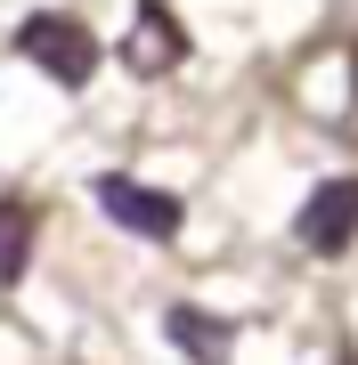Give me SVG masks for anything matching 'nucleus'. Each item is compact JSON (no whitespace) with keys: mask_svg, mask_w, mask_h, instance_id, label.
Returning a JSON list of instances; mask_svg holds the SVG:
<instances>
[{"mask_svg":"<svg viewBox=\"0 0 358 365\" xmlns=\"http://www.w3.org/2000/svg\"><path fill=\"white\" fill-rule=\"evenodd\" d=\"M90 195H98V211H106L114 227H131L139 244H179V227H187V203L163 195V187H146V179H131V170H98Z\"/></svg>","mask_w":358,"mask_h":365,"instance_id":"f03ea898","label":"nucleus"},{"mask_svg":"<svg viewBox=\"0 0 358 365\" xmlns=\"http://www.w3.org/2000/svg\"><path fill=\"white\" fill-rule=\"evenodd\" d=\"M334 365H358V349H350V341H342V357H334Z\"/></svg>","mask_w":358,"mask_h":365,"instance_id":"0eeeda50","label":"nucleus"},{"mask_svg":"<svg viewBox=\"0 0 358 365\" xmlns=\"http://www.w3.org/2000/svg\"><path fill=\"white\" fill-rule=\"evenodd\" d=\"M122 73L139 81H171L187 66V25L171 16V0H131V33H122Z\"/></svg>","mask_w":358,"mask_h":365,"instance_id":"7ed1b4c3","label":"nucleus"},{"mask_svg":"<svg viewBox=\"0 0 358 365\" xmlns=\"http://www.w3.org/2000/svg\"><path fill=\"white\" fill-rule=\"evenodd\" d=\"M16 57H25L33 73H49L57 90H90V73H98V33L81 25V16H66V9H33L25 25H16Z\"/></svg>","mask_w":358,"mask_h":365,"instance_id":"f257e3e1","label":"nucleus"},{"mask_svg":"<svg viewBox=\"0 0 358 365\" xmlns=\"http://www.w3.org/2000/svg\"><path fill=\"white\" fill-rule=\"evenodd\" d=\"M163 333H171V349L187 365H228V349H237V317L196 309V300H171V309H163Z\"/></svg>","mask_w":358,"mask_h":365,"instance_id":"39448f33","label":"nucleus"},{"mask_svg":"<svg viewBox=\"0 0 358 365\" xmlns=\"http://www.w3.org/2000/svg\"><path fill=\"white\" fill-rule=\"evenodd\" d=\"M33 260V203H0V292L25 276Z\"/></svg>","mask_w":358,"mask_h":365,"instance_id":"423d86ee","label":"nucleus"},{"mask_svg":"<svg viewBox=\"0 0 358 365\" xmlns=\"http://www.w3.org/2000/svg\"><path fill=\"white\" fill-rule=\"evenodd\" d=\"M293 244H302L309 260H342V252L358 244V179L350 170L309 187V203L293 211Z\"/></svg>","mask_w":358,"mask_h":365,"instance_id":"20e7f679","label":"nucleus"}]
</instances>
